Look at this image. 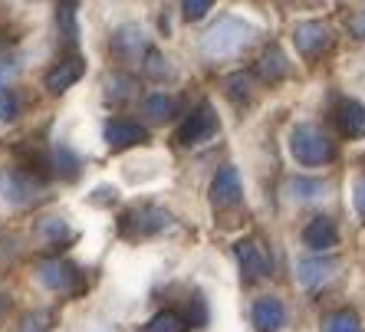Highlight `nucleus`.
<instances>
[{"label":"nucleus","mask_w":365,"mask_h":332,"mask_svg":"<svg viewBox=\"0 0 365 332\" xmlns=\"http://www.w3.org/2000/svg\"><path fill=\"white\" fill-rule=\"evenodd\" d=\"M250 43H254V26L237 17H221L204 33L201 50L207 60H227V56H237Z\"/></svg>","instance_id":"nucleus-1"},{"label":"nucleus","mask_w":365,"mask_h":332,"mask_svg":"<svg viewBox=\"0 0 365 332\" xmlns=\"http://www.w3.org/2000/svg\"><path fill=\"white\" fill-rule=\"evenodd\" d=\"M289 155L299 165H306V168H316V165H326L336 158V145H332L329 135L319 125L303 122V125H297L289 132Z\"/></svg>","instance_id":"nucleus-2"},{"label":"nucleus","mask_w":365,"mask_h":332,"mask_svg":"<svg viewBox=\"0 0 365 332\" xmlns=\"http://www.w3.org/2000/svg\"><path fill=\"white\" fill-rule=\"evenodd\" d=\"M36 280H40L46 290L63 293V296L79 293V286H83L79 270L73 264H66V260H43V264L36 266Z\"/></svg>","instance_id":"nucleus-3"},{"label":"nucleus","mask_w":365,"mask_h":332,"mask_svg":"<svg viewBox=\"0 0 365 332\" xmlns=\"http://www.w3.org/2000/svg\"><path fill=\"white\" fill-rule=\"evenodd\" d=\"M0 194H4V201H10V204H34L36 197H40V185H36L26 171L20 168H10V171H0Z\"/></svg>","instance_id":"nucleus-4"},{"label":"nucleus","mask_w":365,"mask_h":332,"mask_svg":"<svg viewBox=\"0 0 365 332\" xmlns=\"http://www.w3.org/2000/svg\"><path fill=\"white\" fill-rule=\"evenodd\" d=\"M217 132V115H214V109L207 103H201L191 115H187V122L178 128V142L181 145H201V142H207V138Z\"/></svg>","instance_id":"nucleus-5"},{"label":"nucleus","mask_w":365,"mask_h":332,"mask_svg":"<svg viewBox=\"0 0 365 332\" xmlns=\"http://www.w3.org/2000/svg\"><path fill=\"white\" fill-rule=\"evenodd\" d=\"M293 43H297V50L303 56H319L332 43V33H329V26L319 24V20H303L293 30Z\"/></svg>","instance_id":"nucleus-6"},{"label":"nucleus","mask_w":365,"mask_h":332,"mask_svg":"<svg viewBox=\"0 0 365 332\" xmlns=\"http://www.w3.org/2000/svg\"><path fill=\"white\" fill-rule=\"evenodd\" d=\"M112 50H115V56H122V60H142L145 53H148V40H145V30L135 24H125L115 30V36H112Z\"/></svg>","instance_id":"nucleus-7"},{"label":"nucleus","mask_w":365,"mask_h":332,"mask_svg":"<svg viewBox=\"0 0 365 332\" xmlns=\"http://www.w3.org/2000/svg\"><path fill=\"white\" fill-rule=\"evenodd\" d=\"M297 273H299V283H303V286L316 290V286L329 283L332 276L339 273V260H332V256H309V260H299Z\"/></svg>","instance_id":"nucleus-8"},{"label":"nucleus","mask_w":365,"mask_h":332,"mask_svg":"<svg viewBox=\"0 0 365 332\" xmlns=\"http://www.w3.org/2000/svg\"><path fill=\"white\" fill-rule=\"evenodd\" d=\"M148 132H145L138 122H128V119H112L106 125V145L122 152V148H132V145H142Z\"/></svg>","instance_id":"nucleus-9"},{"label":"nucleus","mask_w":365,"mask_h":332,"mask_svg":"<svg viewBox=\"0 0 365 332\" xmlns=\"http://www.w3.org/2000/svg\"><path fill=\"white\" fill-rule=\"evenodd\" d=\"M240 201V175L237 168H221L211 181V204L214 207H234Z\"/></svg>","instance_id":"nucleus-10"},{"label":"nucleus","mask_w":365,"mask_h":332,"mask_svg":"<svg viewBox=\"0 0 365 332\" xmlns=\"http://www.w3.org/2000/svg\"><path fill=\"white\" fill-rule=\"evenodd\" d=\"M303 244L316 254H323V250H332L339 244V230L329 217H313V221L303 227Z\"/></svg>","instance_id":"nucleus-11"},{"label":"nucleus","mask_w":365,"mask_h":332,"mask_svg":"<svg viewBox=\"0 0 365 332\" xmlns=\"http://www.w3.org/2000/svg\"><path fill=\"white\" fill-rule=\"evenodd\" d=\"M254 326L260 332H280L283 326H287V309H283L280 299H273V296H260L254 303Z\"/></svg>","instance_id":"nucleus-12"},{"label":"nucleus","mask_w":365,"mask_h":332,"mask_svg":"<svg viewBox=\"0 0 365 332\" xmlns=\"http://www.w3.org/2000/svg\"><path fill=\"white\" fill-rule=\"evenodd\" d=\"M234 254H237V264L247 280H260V276L270 273V264H267V256L260 254V247H257L254 240H237V244H234Z\"/></svg>","instance_id":"nucleus-13"},{"label":"nucleus","mask_w":365,"mask_h":332,"mask_svg":"<svg viewBox=\"0 0 365 332\" xmlns=\"http://www.w3.org/2000/svg\"><path fill=\"white\" fill-rule=\"evenodd\" d=\"M336 122L346 138H365V105L356 99H342L336 105Z\"/></svg>","instance_id":"nucleus-14"},{"label":"nucleus","mask_w":365,"mask_h":332,"mask_svg":"<svg viewBox=\"0 0 365 332\" xmlns=\"http://www.w3.org/2000/svg\"><path fill=\"white\" fill-rule=\"evenodd\" d=\"M79 79H83V63L79 60H63L60 66H53L50 73H46V89L50 93H66L69 85H76Z\"/></svg>","instance_id":"nucleus-15"},{"label":"nucleus","mask_w":365,"mask_h":332,"mask_svg":"<svg viewBox=\"0 0 365 332\" xmlns=\"http://www.w3.org/2000/svg\"><path fill=\"white\" fill-rule=\"evenodd\" d=\"M128 221H135V234L138 237H148V234H158V230L171 227V214L158 211V207H145V211L128 214Z\"/></svg>","instance_id":"nucleus-16"},{"label":"nucleus","mask_w":365,"mask_h":332,"mask_svg":"<svg viewBox=\"0 0 365 332\" xmlns=\"http://www.w3.org/2000/svg\"><path fill=\"white\" fill-rule=\"evenodd\" d=\"M257 73H260L264 83H280V79L289 73V63H287V56H283L277 46H270V50L260 56V63H257Z\"/></svg>","instance_id":"nucleus-17"},{"label":"nucleus","mask_w":365,"mask_h":332,"mask_svg":"<svg viewBox=\"0 0 365 332\" xmlns=\"http://www.w3.org/2000/svg\"><path fill=\"white\" fill-rule=\"evenodd\" d=\"M142 332H187V319L181 313H175V309H165L155 319H148V326Z\"/></svg>","instance_id":"nucleus-18"},{"label":"nucleus","mask_w":365,"mask_h":332,"mask_svg":"<svg viewBox=\"0 0 365 332\" xmlns=\"http://www.w3.org/2000/svg\"><path fill=\"white\" fill-rule=\"evenodd\" d=\"M106 95H109L112 103H125L135 95V79L125 76V73H115V76L106 79Z\"/></svg>","instance_id":"nucleus-19"},{"label":"nucleus","mask_w":365,"mask_h":332,"mask_svg":"<svg viewBox=\"0 0 365 332\" xmlns=\"http://www.w3.org/2000/svg\"><path fill=\"white\" fill-rule=\"evenodd\" d=\"M323 332H362V323L352 309H339L323 319Z\"/></svg>","instance_id":"nucleus-20"},{"label":"nucleus","mask_w":365,"mask_h":332,"mask_svg":"<svg viewBox=\"0 0 365 332\" xmlns=\"http://www.w3.org/2000/svg\"><path fill=\"white\" fill-rule=\"evenodd\" d=\"M50 168L60 175V178H76L79 175V158L69 148H56V152L50 155Z\"/></svg>","instance_id":"nucleus-21"},{"label":"nucleus","mask_w":365,"mask_h":332,"mask_svg":"<svg viewBox=\"0 0 365 332\" xmlns=\"http://www.w3.org/2000/svg\"><path fill=\"white\" fill-rule=\"evenodd\" d=\"M145 115H152L155 122L171 119V115H175V99H171V95H165V93L148 95V99H145Z\"/></svg>","instance_id":"nucleus-22"},{"label":"nucleus","mask_w":365,"mask_h":332,"mask_svg":"<svg viewBox=\"0 0 365 332\" xmlns=\"http://www.w3.org/2000/svg\"><path fill=\"white\" fill-rule=\"evenodd\" d=\"M53 323H56V316L50 309H34L20 319V332H50Z\"/></svg>","instance_id":"nucleus-23"},{"label":"nucleus","mask_w":365,"mask_h":332,"mask_svg":"<svg viewBox=\"0 0 365 332\" xmlns=\"http://www.w3.org/2000/svg\"><path fill=\"white\" fill-rule=\"evenodd\" d=\"M289 191H293V197H299V201H316V197H323L326 185L316 178H293L289 181Z\"/></svg>","instance_id":"nucleus-24"},{"label":"nucleus","mask_w":365,"mask_h":332,"mask_svg":"<svg viewBox=\"0 0 365 332\" xmlns=\"http://www.w3.org/2000/svg\"><path fill=\"white\" fill-rule=\"evenodd\" d=\"M40 237L46 240V244H63V240H69L73 234H69L63 217H46V221L40 224Z\"/></svg>","instance_id":"nucleus-25"},{"label":"nucleus","mask_w":365,"mask_h":332,"mask_svg":"<svg viewBox=\"0 0 365 332\" xmlns=\"http://www.w3.org/2000/svg\"><path fill=\"white\" fill-rule=\"evenodd\" d=\"M20 115V99L10 89H0V122H14Z\"/></svg>","instance_id":"nucleus-26"},{"label":"nucleus","mask_w":365,"mask_h":332,"mask_svg":"<svg viewBox=\"0 0 365 332\" xmlns=\"http://www.w3.org/2000/svg\"><path fill=\"white\" fill-rule=\"evenodd\" d=\"M145 73H148V76H155V79L168 76V60H162L155 50H148V53H145Z\"/></svg>","instance_id":"nucleus-27"},{"label":"nucleus","mask_w":365,"mask_h":332,"mask_svg":"<svg viewBox=\"0 0 365 332\" xmlns=\"http://www.w3.org/2000/svg\"><path fill=\"white\" fill-rule=\"evenodd\" d=\"M211 7H214V0H181V10H185L187 20H201Z\"/></svg>","instance_id":"nucleus-28"},{"label":"nucleus","mask_w":365,"mask_h":332,"mask_svg":"<svg viewBox=\"0 0 365 332\" xmlns=\"http://www.w3.org/2000/svg\"><path fill=\"white\" fill-rule=\"evenodd\" d=\"M227 85H230V95L234 99H240V95H250V76H244V73H237V76H230L227 79Z\"/></svg>","instance_id":"nucleus-29"},{"label":"nucleus","mask_w":365,"mask_h":332,"mask_svg":"<svg viewBox=\"0 0 365 332\" xmlns=\"http://www.w3.org/2000/svg\"><path fill=\"white\" fill-rule=\"evenodd\" d=\"M60 26L66 33V43H76V26H73V7H63L60 10Z\"/></svg>","instance_id":"nucleus-30"},{"label":"nucleus","mask_w":365,"mask_h":332,"mask_svg":"<svg viewBox=\"0 0 365 332\" xmlns=\"http://www.w3.org/2000/svg\"><path fill=\"white\" fill-rule=\"evenodd\" d=\"M17 73H20V66L14 60H0V89H7V83L17 79Z\"/></svg>","instance_id":"nucleus-31"},{"label":"nucleus","mask_w":365,"mask_h":332,"mask_svg":"<svg viewBox=\"0 0 365 332\" xmlns=\"http://www.w3.org/2000/svg\"><path fill=\"white\" fill-rule=\"evenodd\" d=\"M349 33L359 36V40H365V10L356 14V17H349Z\"/></svg>","instance_id":"nucleus-32"},{"label":"nucleus","mask_w":365,"mask_h":332,"mask_svg":"<svg viewBox=\"0 0 365 332\" xmlns=\"http://www.w3.org/2000/svg\"><path fill=\"white\" fill-rule=\"evenodd\" d=\"M356 207L365 214V175L356 181Z\"/></svg>","instance_id":"nucleus-33"},{"label":"nucleus","mask_w":365,"mask_h":332,"mask_svg":"<svg viewBox=\"0 0 365 332\" xmlns=\"http://www.w3.org/2000/svg\"><path fill=\"white\" fill-rule=\"evenodd\" d=\"M7 313H10V299H7V296H0V323L7 319Z\"/></svg>","instance_id":"nucleus-34"}]
</instances>
